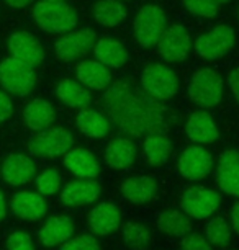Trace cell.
<instances>
[{"label": "cell", "mask_w": 239, "mask_h": 250, "mask_svg": "<svg viewBox=\"0 0 239 250\" xmlns=\"http://www.w3.org/2000/svg\"><path fill=\"white\" fill-rule=\"evenodd\" d=\"M104 105L111 125L130 138L166 134L169 129L166 108L126 80L110 83L104 95Z\"/></svg>", "instance_id": "cell-1"}, {"label": "cell", "mask_w": 239, "mask_h": 250, "mask_svg": "<svg viewBox=\"0 0 239 250\" xmlns=\"http://www.w3.org/2000/svg\"><path fill=\"white\" fill-rule=\"evenodd\" d=\"M33 18L41 30L48 33H65L77 25V13L64 2H43L33 8Z\"/></svg>", "instance_id": "cell-2"}, {"label": "cell", "mask_w": 239, "mask_h": 250, "mask_svg": "<svg viewBox=\"0 0 239 250\" xmlns=\"http://www.w3.org/2000/svg\"><path fill=\"white\" fill-rule=\"evenodd\" d=\"M223 92V79L213 69H200L192 75L189 83V95L195 105L201 108L217 106L221 102Z\"/></svg>", "instance_id": "cell-3"}, {"label": "cell", "mask_w": 239, "mask_h": 250, "mask_svg": "<svg viewBox=\"0 0 239 250\" xmlns=\"http://www.w3.org/2000/svg\"><path fill=\"white\" fill-rule=\"evenodd\" d=\"M167 28V15L157 5H144L134 18V38L143 48H152L159 43Z\"/></svg>", "instance_id": "cell-4"}, {"label": "cell", "mask_w": 239, "mask_h": 250, "mask_svg": "<svg viewBox=\"0 0 239 250\" xmlns=\"http://www.w3.org/2000/svg\"><path fill=\"white\" fill-rule=\"evenodd\" d=\"M141 87L156 100H169L179 92V77L162 64H151L141 74Z\"/></svg>", "instance_id": "cell-5"}, {"label": "cell", "mask_w": 239, "mask_h": 250, "mask_svg": "<svg viewBox=\"0 0 239 250\" xmlns=\"http://www.w3.org/2000/svg\"><path fill=\"white\" fill-rule=\"evenodd\" d=\"M234 44H236V33L233 28L218 25L196 38L194 46L200 58L215 61L228 54L234 48Z\"/></svg>", "instance_id": "cell-6"}, {"label": "cell", "mask_w": 239, "mask_h": 250, "mask_svg": "<svg viewBox=\"0 0 239 250\" xmlns=\"http://www.w3.org/2000/svg\"><path fill=\"white\" fill-rule=\"evenodd\" d=\"M74 138L64 128H46L30 141V150L38 157H59L71 150Z\"/></svg>", "instance_id": "cell-7"}, {"label": "cell", "mask_w": 239, "mask_h": 250, "mask_svg": "<svg viewBox=\"0 0 239 250\" xmlns=\"http://www.w3.org/2000/svg\"><path fill=\"white\" fill-rule=\"evenodd\" d=\"M0 83L12 93H26L35 87L36 74L31 65L10 58L0 64Z\"/></svg>", "instance_id": "cell-8"}, {"label": "cell", "mask_w": 239, "mask_h": 250, "mask_svg": "<svg viewBox=\"0 0 239 250\" xmlns=\"http://www.w3.org/2000/svg\"><path fill=\"white\" fill-rule=\"evenodd\" d=\"M221 196L205 187H192L182 195L180 206L185 214L195 219H207L219 208Z\"/></svg>", "instance_id": "cell-9"}, {"label": "cell", "mask_w": 239, "mask_h": 250, "mask_svg": "<svg viewBox=\"0 0 239 250\" xmlns=\"http://www.w3.org/2000/svg\"><path fill=\"white\" fill-rule=\"evenodd\" d=\"M159 54L167 62H180L187 59L192 48V40L189 31L180 25L167 26L159 43L156 44Z\"/></svg>", "instance_id": "cell-10"}, {"label": "cell", "mask_w": 239, "mask_h": 250, "mask_svg": "<svg viewBox=\"0 0 239 250\" xmlns=\"http://www.w3.org/2000/svg\"><path fill=\"white\" fill-rule=\"evenodd\" d=\"M97 43V36L92 30L69 31L56 43V56L61 61H76L86 56Z\"/></svg>", "instance_id": "cell-11"}, {"label": "cell", "mask_w": 239, "mask_h": 250, "mask_svg": "<svg viewBox=\"0 0 239 250\" xmlns=\"http://www.w3.org/2000/svg\"><path fill=\"white\" fill-rule=\"evenodd\" d=\"M213 167V157L207 149L201 146L189 147L179 159V172L182 177L189 180H201L207 175H210Z\"/></svg>", "instance_id": "cell-12"}, {"label": "cell", "mask_w": 239, "mask_h": 250, "mask_svg": "<svg viewBox=\"0 0 239 250\" xmlns=\"http://www.w3.org/2000/svg\"><path fill=\"white\" fill-rule=\"evenodd\" d=\"M8 46H10L13 58L31 65V67L40 65L44 59V51L41 48L40 41L31 33L26 31L13 33L10 40H8Z\"/></svg>", "instance_id": "cell-13"}, {"label": "cell", "mask_w": 239, "mask_h": 250, "mask_svg": "<svg viewBox=\"0 0 239 250\" xmlns=\"http://www.w3.org/2000/svg\"><path fill=\"white\" fill-rule=\"evenodd\" d=\"M2 178L13 187H22L30 183L36 175V167L30 157L23 154H12L3 160L0 168Z\"/></svg>", "instance_id": "cell-14"}, {"label": "cell", "mask_w": 239, "mask_h": 250, "mask_svg": "<svg viewBox=\"0 0 239 250\" xmlns=\"http://www.w3.org/2000/svg\"><path fill=\"white\" fill-rule=\"evenodd\" d=\"M218 187L224 193L239 198V150H226L221 154L217 167Z\"/></svg>", "instance_id": "cell-15"}, {"label": "cell", "mask_w": 239, "mask_h": 250, "mask_svg": "<svg viewBox=\"0 0 239 250\" xmlns=\"http://www.w3.org/2000/svg\"><path fill=\"white\" fill-rule=\"evenodd\" d=\"M10 206L17 218L30 221V223L41 219L48 211L43 195L33 191H18L17 195H13Z\"/></svg>", "instance_id": "cell-16"}, {"label": "cell", "mask_w": 239, "mask_h": 250, "mask_svg": "<svg viewBox=\"0 0 239 250\" xmlns=\"http://www.w3.org/2000/svg\"><path fill=\"white\" fill-rule=\"evenodd\" d=\"M100 193L102 187L95 180H92V178H81V180L71 182L69 185H65L63 193H61V201L65 206L77 208L97 201Z\"/></svg>", "instance_id": "cell-17"}, {"label": "cell", "mask_w": 239, "mask_h": 250, "mask_svg": "<svg viewBox=\"0 0 239 250\" xmlns=\"http://www.w3.org/2000/svg\"><path fill=\"white\" fill-rule=\"evenodd\" d=\"M185 133L190 141L201 146L215 143L219 136V131L217 128V125H215V120L205 111H196L187 120Z\"/></svg>", "instance_id": "cell-18"}, {"label": "cell", "mask_w": 239, "mask_h": 250, "mask_svg": "<svg viewBox=\"0 0 239 250\" xmlns=\"http://www.w3.org/2000/svg\"><path fill=\"white\" fill-rule=\"evenodd\" d=\"M77 79L84 87L92 90H107L111 83L110 69L97 59L82 61L77 65Z\"/></svg>", "instance_id": "cell-19"}, {"label": "cell", "mask_w": 239, "mask_h": 250, "mask_svg": "<svg viewBox=\"0 0 239 250\" xmlns=\"http://www.w3.org/2000/svg\"><path fill=\"white\" fill-rule=\"evenodd\" d=\"M64 165L67 170L81 178H95L100 173L97 157L87 149H71L64 154Z\"/></svg>", "instance_id": "cell-20"}, {"label": "cell", "mask_w": 239, "mask_h": 250, "mask_svg": "<svg viewBox=\"0 0 239 250\" xmlns=\"http://www.w3.org/2000/svg\"><path fill=\"white\" fill-rule=\"evenodd\" d=\"M88 226L97 235H109L120 228V211L113 203H100L88 213Z\"/></svg>", "instance_id": "cell-21"}, {"label": "cell", "mask_w": 239, "mask_h": 250, "mask_svg": "<svg viewBox=\"0 0 239 250\" xmlns=\"http://www.w3.org/2000/svg\"><path fill=\"white\" fill-rule=\"evenodd\" d=\"M76 226L65 216H54L48 219L43 228L40 229V240L44 247H56V245L64 244L67 239L74 235Z\"/></svg>", "instance_id": "cell-22"}, {"label": "cell", "mask_w": 239, "mask_h": 250, "mask_svg": "<svg viewBox=\"0 0 239 250\" xmlns=\"http://www.w3.org/2000/svg\"><path fill=\"white\" fill-rule=\"evenodd\" d=\"M93 54L98 62L107 65L109 69H118L128 62V51L120 41L111 38H102L93 46Z\"/></svg>", "instance_id": "cell-23"}, {"label": "cell", "mask_w": 239, "mask_h": 250, "mask_svg": "<svg viewBox=\"0 0 239 250\" xmlns=\"http://www.w3.org/2000/svg\"><path fill=\"white\" fill-rule=\"evenodd\" d=\"M77 128L88 138H105L110 131V120L105 113L93 110V108H82L77 115Z\"/></svg>", "instance_id": "cell-24"}, {"label": "cell", "mask_w": 239, "mask_h": 250, "mask_svg": "<svg viewBox=\"0 0 239 250\" xmlns=\"http://www.w3.org/2000/svg\"><path fill=\"white\" fill-rule=\"evenodd\" d=\"M136 159V146L130 138H118L107 146L105 162L109 167L121 170L133 165Z\"/></svg>", "instance_id": "cell-25"}, {"label": "cell", "mask_w": 239, "mask_h": 250, "mask_svg": "<svg viewBox=\"0 0 239 250\" xmlns=\"http://www.w3.org/2000/svg\"><path fill=\"white\" fill-rule=\"evenodd\" d=\"M121 195L131 203L143 205L151 201L157 191V183L151 177H133L121 183Z\"/></svg>", "instance_id": "cell-26"}, {"label": "cell", "mask_w": 239, "mask_h": 250, "mask_svg": "<svg viewBox=\"0 0 239 250\" xmlns=\"http://www.w3.org/2000/svg\"><path fill=\"white\" fill-rule=\"evenodd\" d=\"M23 118L28 128L33 131H43L49 128L51 123H54L56 111L53 105L46 100H33L26 105L23 111Z\"/></svg>", "instance_id": "cell-27"}, {"label": "cell", "mask_w": 239, "mask_h": 250, "mask_svg": "<svg viewBox=\"0 0 239 250\" xmlns=\"http://www.w3.org/2000/svg\"><path fill=\"white\" fill-rule=\"evenodd\" d=\"M56 95L64 105L71 108H87L92 102L90 92L87 87H84L81 82H74V80H63L56 88Z\"/></svg>", "instance_id": "cell-28"}, {"label": "cell", "mask_w": 239, "mask_h": 250, "mask_svg": "<svg viewBox=\"0 0 239 250\" xmlns=\"http://www.w3.org/2000/svg\"><path fill=\"white\" fill-rule=\"evenodd\" d=\"M92 15L98 25L113 28L126 18V8L120 0H98L93 5Z\"/></svg>", "instance_id": "cell-29"}, {"label": "cell", "mask_w": 239, "mask_h": 250, "mask_svg": "<svg viewBox=\"0 0 239 250\" xmlns=\"http://www.w3.org/2000/svg\"><path fill=\"white\" fill-rule=\"evenodd\" d=\"M157 228L172 237H184V235L190 234L192 223L189 216L180 213V211L171 209L164 211L157 219Z\"/></svg>", "instance_id": "cell-30"}, {"label": "cell", "mask_w": 239, "mask_h": 250, "mask_svg": "<svg viewBox=\"0 0 239 250\" xmlns=\"http://www.w3.org/2000/svg\"><path fill=\"white\" fill-rule=\"evenodd\" d=\"M144 155L149 165L159 167L167 160L171 154V141L167 139L166 134H149L144 139Z\"/></svg>", "instance_id": "cell-31"}, {"label": "cell", "mask_w": 239, "mask_h": 250, "mask_svg": "<svg viewBox=\"0 0 239 250\" xmlns=\"http://www.w3.org/2000/svg\"><path fill=\"white\" fill-rule=\"evenodd\" d=\"M231 0H182L187 10L201 18H213Z\"/></svg>", "instance_id": "cell-32"}, {"label": "cell", "mask_w": 239, "mask_h": 250, "mask_svg": "<svg viewBox=\"0 0 239 250\" xmlns=\"http://www.w3.org/2000/svg\"><path fill=\"white\" fill-rule=\"evenodd\" d=\"M123 239L130 249L144 250L148 249L149 242H151V234H149V230L143 224L128 223L123 229Z\"/></svg>", "instance_id": "cell-33"}, {"label": "cell", "mask_w": 239, "mask_h": 250, "mask_svg": "<svg viewBox=\"0 0 239 250\" xmlns=\"http://www.w3.org/2000/svg\"><path fill=\"white\" fill-rule=\"evenodd\" d=\"M229 237H231V229L223 218L217 216L207 224V239L210 244L226 245L229 242Z\"/></svg>", "instance_id": "cell-34"}, {"label": "cell", "mask_w": 239, "mask_h": 250, "mask_svg": "<svg viewBox=\"0 0 239 250\" xmlns=\"http://www.w3.org/2000/svg\"><path fill=\"white\" fill-rule=\"evenodd\" d=\"M36 188L43 196L56 195L61 188V173L56 168H46L36 177Z\"/></svg>", "instance_id": "cell-35"}, {"label": "cell", "mask_w": 239, "mask_h": 250, "mask_svg": "<svg viewBox=\"0 0 239 250\" xmlns=\"http://www.w3.org/2000/svg\"><path fill=\"white\" fill-rule=\"evenodd\" d=\"M61 250H102V249L93 235L82 234L77 235V237L67 239L64 244H61Z\"/></svg>", "instance_id": "cell-36"}, {"label": "cell", "mask_w": 239, "mask_h": 250, "mask_svg": "<svg viewBox=\"0 0 239 250\" xmlns=\"http://www.w3.org/2000/svg\"><path fill=\"white\" fill-rule=\"evenodd\" d=\"M7 250H35V244L30 234L17 230L7 237Z\"/></svg>", "instance_id": "cell-37"}, {"label": "cell", "mask_w": 239, "mask_h": 250, "mask_svg": "<svg viewBox=\"0 0 239 250\" xmlns=\"http://www.w3.org/2000/svg\"><path fill=\"white\" fill-rule=\"evenodd\" d=\"M182 250H213L212 245L200 234H187L182 240Z\"/></svg>", "instance_id": "cell-38"}, {"label": "cell", "mask_w": 239, "mask_h": 250, "mask_svg": "<svg viewBox=\"0 0 239 250\" xmlns=\"http://www.w3.org/2000/svg\"><path fill=\"white\" fill-rule=\"evenodd\" d=\"M13 111V103L12 98L7 95V93L0 92V123H3L8 120Z\"/></svg>", "instance_id": "cell-39"}, {"label": "cell", "mask_w": 239, "mask_h": 250, "mask_svg": "<svg viewBox=\"0 0 239 250\" xmlns=\"http://www.w3.org/2000/svg\"><path fill=\"white\" fill-rule=\"evenodd\" d=\"M229 88H231V93L236 98V102H239V67L229 74Z\"/></svg>", "instance_id": "cell-40"}, {"label": "cell", "mask_w": 239, "mask_h": 250, "mask_svg": "<svg viewBox=\"0 0 239 250\" xmlns=\"http://www.w3.org/2000/svg\"><path fill=\"white\" fill-rule=\"evenodd\" d=\"M231 228L236 230V234L239 235V201L231 209Z\"/></svg>", "instance_id": "cell-41"}, {"label": "cell", "mask_w": 239, "mask_h": 250, "mask_svg": "<svg viewBox=\"0 0 239 250\" xmlns=\"http://www.w3.org/2000/svg\"><path fill=\"white\" fill-rule=\"evenodd\" d=\"M7 213H8V206H7V200H5V195L3 191L0 190V223L7 218Z\"/></svg>", "instance_id": "cell-42"}, {"label": "cell", "mask_w": 239, "mask_h": 250, "mask_svg": "<svg viewBox=\"0 0 239 250\" xmlns=\"http://www.w3.org/2000/svg\"><path fill=\"white\" fill-rule=\"evenodd\" d=\"M10 7H15V8H22V7H26L30 5L33 0H5Z\"/></svg>", "instance_id": "cell-43"}, {"label": "cell", "mask_w": 239, "mask_h": 250, "mask_svg": "<svg viewBox=\"0 0 239 250\" xmlns=\"http://www.w3.org/2000/svg\"><path fill=\"white\" fill-rule=\"evenodd\" d=\"M48 2H64V0H48Z\"/></svg>", "instance_id": "cell-44"}, {"label": "cell", "mask_w": 239, "mask_h": 250, "mask_svg": "<svg viewBox=\"0 0 239 250\" xmlns=\"http://www.w3.org/2000/svg\"><path fill=\"white\" fill-rule=\"evenodd\" d=\"M120 2H126V0H120Z\"/></svg>", "instance_id": "cell-45"}, {"label": "cell", "mask_w": 239, "mask_h": 250, "mask_svg": "<svg viewBox=\"0 0 239 250\" xmlns=\"http://www.w3.org/2000/svg\"><path fill=\"white\" fill-rule=\"evenodd\" d=\"M238 15H239V10H238Z\"/></svg>", "instance_id": "cell-46"}]
</instances>
